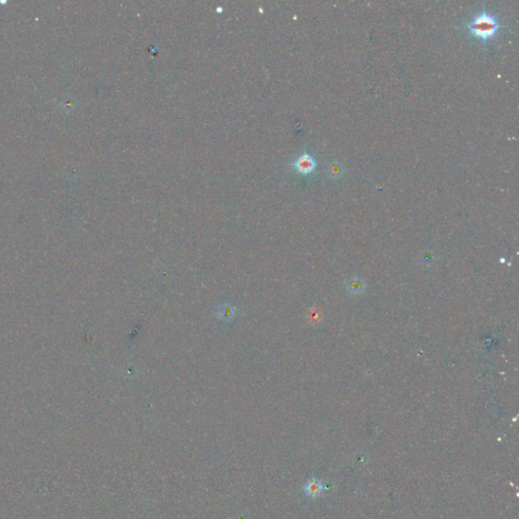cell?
<instances>
[{"label":"cell","mask_w":519,"mask_h":519,"mask_svg":"<svg viewBox=\"0 0 519 519\" xmlns=\"http://www.w3.org/2000/svg\"><path fill=\"white\" fill-rule=\"evenodd\" d=\"M363 284L360 280L358 279H354V280H351L350 281V284L348 286V290L350 291V293L352 294H359L360 292L363 291Z\"/></svg>","instance_id":"4"},{"label":"cell","mask_w":519,"mask_h":519,"mask_svg":"<svg viewBox=\"0 0 519 519\" xmlns=\"http://www.w3.org/2000/svg\"><path fill=\"white\" fill-rule=\"evenodd\" d=\"M329 174L332 178H339L342 174H343V168H342V165H340L339 163H331V165L329 166Z\"/></svg>","instance_id":"5"},{"label":"cell","mask_w":519,"mask_h":519,"mask_svg":"<svg viewBox=\"0 0 519 519\" xmlns=\"http://www.w3.org/2000/svg\"><path fill=\"white\" fill-rule=\"evenodd\" d=\"M315 166H316V162L314 158L308 154L300 156L294 163V167L296 168V170L299 171L302 175L311 174V172L315 169Z\"/></svg>","instance_id":"2"},{"label":"cell","mask_w":519,"mask_h":519,"mask_svg":"<svg viewBox=\"0 0 519 519\" xmlns=\"http://www.w3.org/2000/svg\"><path fill=\"white\" fill-rule=\"evenodd\" d=\"M467 28L471 36L486 43L499 32L501 25L495 15L484 10L471 19Z\"/></svg>","instance_id":"1"},{"label":"cell","mask_w":519,"mask_h":519,"mask_svg":"<svg viewBox=\"0 0 519 519\" xmlns=\"http://www.w3.org/2000/svg\"><path fill=\"white\" fill-rule=\"evenodd\" d=\"M304 491L309 497H311V498H316V497H319L324 491V486L318 480L311 479L305 484Z\"/></svg>","instance_id":"3"},{"label":"cell","mask_w":519,"mask_h":519,"mask_svg":"<svg viewBox=\"0 0 519 519\" xmlns=\"http://www.w3.org/2000/svg\"><path fill=\"white\" fill-rule=\"evenodd\" d=\"M223 312H224V315H222V318L223 317L224 318H230L232 316V314H233L232 310L229 307H225V308L222 307L221 308V313H223Z\"/></svg>","instance_id":"6"}]
</instances>
